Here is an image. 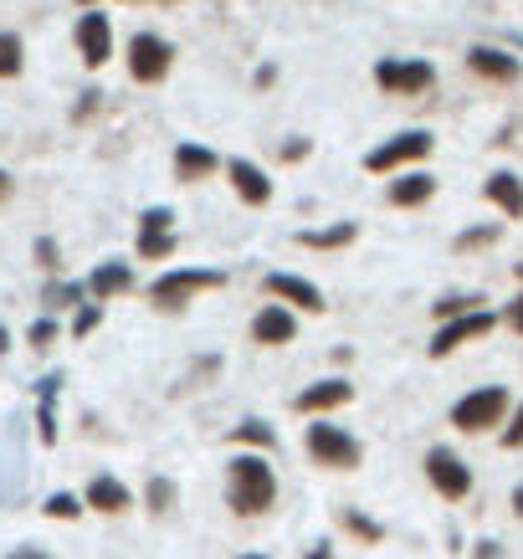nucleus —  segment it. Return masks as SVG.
<instances>
[{"mask_svg": "<svg viewBox=\"0 0 523 559\" xmlns=\"http://www.w3.org/2000/svg\"><path fill=\"white\" fill-rule=\"evenodd\" d=\"M277 503V467L262 452H237L226 462V509L237 519H262Z\"/></svg>", "mask_w": 523, "mask_h": 559, "instance_id": "1", "label": "nucleus"}, {"mask_svg": "<svg viewBox=\"0 0 523 559\" xmlns=\"http://www.w3.org/2000/svg\"><path fill=\"white\" fill-rule=\"evenodd\" d=\"M304 452L323 473H355L359 462H365V441H359L349 426H334L329 416H319V421L304 431Z\"/></svg>", "mask_w": 523, "mask_h": 559, "instance_id": "2", "label": "nucleus"}, {"mask_svg": "<svg viewBox=\"0 0 523 559\" xmlns=\"http://www.w3.org/2000/svg\"><path fill=\"white\" fill-rule=\"evenodd\" d=\"M221 283H226L221 267H165L150 283V304L165 313H180V308L201 304V293H216Z\"/></svg>", "mask_w": 523, "mask_h": 559, "instance_id": "3", "label": "nucleus"}, {"mask_svg": "<svg viewBox=\"0 0 523 559\" xmlns=\"http://www.w3.org/2000/svg\"><path fill=\"white\" fill-rule=\"evenodd\" d=\"M375 83H380V93H390V98H421V93H431V83H437V68L421 62V57H380V62H375Z\"/></svg>", "mask_w": 523, "mask_h": 559, "instance_id": "4", "label": "nucleus"}, {"mask_svg": "<svg viewBox=\"0 0 523 559\" xmlns=\"http://www.w3.org/2000/svg\"><path fill=\"white\" fill-rule=\"evenodd\" d=\"M431 144H437V139L426 134V129H405V134L385 139V144H375V150L365 154V170L370 175H401V170H411V165H421L426 154H431Z\"/></svg>", "mask_w": 523, "mask_h": 559, "instance_id": "5", "label": "nucleus"}, {"mask_svg": "<svg viewBox=\"0 0 523 559\" xmlns=\"http://www.w3.org/2000/svg\"><path fill=\"white\" fill-rule=\"evenodd\" d=\"M503 416H508V390L503 385H483L452 406V426L467 431V437H473V431H488V426H503Z\"/></svg>", "mask_w": 523, "mask_h": 559, "instance_id": "6", "label": "nucleus"}, {"mask_svg": "<svg viewBox=\"0 0 523 559\" xmlns=\"http://www.w3.org/2000/svg\"><path fill=\"white\" fill-rule=\"evenodd\" d=\"M169 62H175V47H169L165 36L139 32L134 41H129V78H134V83H144V87L165 83V78H169Z\"/></svg>", "mask_w": 523, "mask_h": 559, "instance_id": "7", "label": "nucleus"}, {"mask_svg": "<svg viewBox=\"0 0 523 559\" xmlns=\"http://www.w3.org/2000/svg\"><path fill=\"white\" fill-rule=\"evenodd\" d=\"M262 293H268L272 304L293 308V313H323V308H329L319 283H308L298 272H268V277H262Z\"/></svg>", "mask_w": 523, "mask_h": 559, "instance_id": "8", "label": "nucleus"}, {"mask_svg": "<svg viewBox=\"0 0 523 559\" xmlns=\"http://www.w3.org/2000/svg\"><path fill=\"white\" fill-rule=\"evenodd\" d=\"M426 483L447 498V503H462L467 492H473V473H467V462L447 452V447H431L426 452Z\"/></svg>", "mask_w": 523, "mask_h": 559, "instance_id": "9", "label": "nucleus"}, {"mask_svg": "<svg viewBox=\"0 0 523 559\" xmlns=\"http://www.w3.org/2000/svg\"><path fill=\"white\" fill-rule=\"evenodd\" d=\"M492 323H498V319H492L488 308H477V313H462V319H447L437 334H431V344H426V349H431V359H447V355H456L462 344L488 340Z\"/></svg>", "mask_w": 523, "mask_h": 559, "instance_id": "10", "label": "nucleus"}, {"mask_svg": "<svg viewBox=\"0 0 523 559\" xmlns=\"http://www.w3.org/2000/svg\"><path fill=\"white\" fill-rule=\"evenodd\" d=\"M349 401H355V385H349L344 374H329V380H313V385L298 390L293 411L308 416V421H319V416H329V411H344Z\"/></svg>", "mask_w": 523, "mask_h": 559, "instance_id": "11", "label": "nucleus"}, {"mask_svg": "<svg viewBox=\"0 0 523 559\" xmlns=\"http://www.w3.org/2000/svg\"><path fill=\"white\" fill-rule=\"evenodd\" d=\"M78 57H83V68H93V72L114 57V21L103 16V11H83V16H78Z\"/></svg>", "mask_w": 523, "mask_h": 559, "instance_id": "12", "label": "nucleus"}, {"mask_svg": "<svg viewBox=\"0 0 523 559\" xmlns=\"http://www.w3.org/2000/svg\"><path fill=\"white\" fill-rule=\"evenodd\" d=\"M87 304H114L123 293H134V262H119V257H103L98 267L87 272Z\"/></svg>", "mask_w": 523, "mask_h": 559, "instance_id": "13", "label": "nucleus"}, {"mask_svg": "<svg viewBox=\"0 0 523 559\" xmlns=\"http://www.w3.org/2000/svg\"><path fill=\"white\" fill-rule=\"evenodd\" d=\"M298 340V313L283 304H262L252 313V344H262V349H283V344Z\"/></svg>", "mask_w": 523, "mask_h": 559, "instance_id": "14", "label": "nucleus"}, {"mask_svg": "<svg viewBox=\"0 0 523 559\" xmlns=\"http://www.w3.org/2000/svg\"><path fill=\"white\" fill-rule=\"evenodd\" d=\"M226 180H231V190H237L241 205H252V211H262V205L272 201V175L257 165V159H226Z\"/></svg>", "mask_w": 523, "mask_h": 559, "instance_id": "15", "label": "nucleus"}, {"mask_svg": "<svg viewBox=\"0 0 523 559\" xmlns=\"http://www.w3.org/2000/svg\"><path fill=\"white\" fill-rule=\"evenodd\" d=\"M83 509L87 513H108V519H119V513L134 509V492H129V483L114 473H98L93 483L83 488Z\"/></svg>", "mask_w": 523, "mask_h": 559, "instance_id": "16", "label": "nucleus"}, {"mask_svg": "<svg viewBox=\"0 0 523 559\" xmlns=\"http://www.w3.org/2000/svg\"><path fill=\"white\" fill-rule=\"evenodd\" d=\"M216 170H221V154L211 150V144H201V139L175 144V180H180V186H201V180H211Z\"/></svg>", "mask_w": 523, "mask_h": 559, "instance_id": "17", "label": "nucleus"}, {"mask_svg": "<svg viewBox=\"0 0 523 559\" xmlns=\"http://www.w3.org/2000/svg\"><path fill=\"white\" fill-rule=\"evenodd\" d=\"M359 241V221H329V226H308L298 231V247L304 252H344Z\"/></svg>", "mask_w": 523, "mask_h": 559, "instance_id": "18", "label": "nucleus"}, {"mask_svg": "<svg viewBox=\"0 0 523 559\" xmlns=\"http://www.w3.org/2000/svg\"><path fill=\"white\" fill-rule=\"evenodd\" d=\"M390 205H401V211H416V205H426L431 195H437V180L426 170H401L395 180H390Z\"/></svg>", "mask_w": 523, "mask_h": 559, "instance_id": "19", "label": "nucleus"}, {"mask_svg": "<svg viewBox=\"0 0 523 559\" xmlns=\"http://www.w3.org/2000/svg\"><path fill=\"white\" fill-rule=\"evenodd\" d=\"M467 68L477 72V78H488V83H519V57H508V51L498 47H473L467 51Z\"/></svg>", "mask_w": 523, "mask_h": 559, "instance_id": "20", "label": "nucleus"}, {"mask_svg": "<svg viewBox=\"0 0 523 559\" xmlns=\"http://www.w3.org/2000/svg\"><path fill=\"white\" fill-rule=\"evenodd\" d=\"M226 441H231L237 452H262V457H268L272 447H277V431H272L262 416H247L241 426H231V431H226Z\"/></svg>", "mask_w": 523, "mask_h": 559, "instance_id": "21", "label": "nucleus"}, {"mask_svg": "<svg viewBox=\"0 0 523 559\" xmlns=\"http://www.w3.org/2000/svg\"><path fill=\"white\" fill-rule=\"evenodd\" d=\"M483 195H488L503 216H523V180L519 175H508V170H498V175H488V186H483Z\"/></svg>", "mask_w": 523, "mask_h": 559, "instance_id": "22", "label": "nucleus"}, {"mask_svg": "<svg viewBox=\"0 0 523 559\" xmlns=\"http://www.w3.org/2000/svg\"><path fill=\"white\" fill-rule=\"evenodd\" d=\"M57 390H62V374H47L36 395H41V411H36V426H41V447H57Z\"/></svg>", "mask_w": 523, "mask_h": 559, "instance_id": "23", "label": "nucleus"}, {"mask_svg": "<svg viewBox=\"0 0 523 559\" xmlns=\"http://www.w3.org/2000/svg\"><path fill=\"white\" fill-rule=\"evenodd\" d=\"M175 498H180V488H175V477H150V483H144V509H150L154 519L175 509Z\"/></svg>", "mask_w": 523, "mask_h": 559, "instance_id": "24", "label": "nucleus"}, {"mask_svg": "<svg viewBox=\"0 0 523 559\" xmlns=\"http://www.w3.org/2000/svg\"><path fill=\"white\" fill-rule=\"evenodd\" d=\"M134 252L144 257V262H169V257H175V231H139Z\"/></svg>", "mask_w": 523, "mask_h": 559, "instance_id": "25", "label": "nucleus"}, {"mask_svg": "<svg viewBox=\"0 0 523 559\" xmlns=\"http://www.w3.org/2000/svg\"><path fill=\"white\" fill-rule=\"evenodd\" d=\"M41 304H47V313H57V308H83L87 304V288H83V283H47Z\"/></svg>", "mask_w": 523, "mask_h": 559, "instance_id": "26", "label": "nucleus"}, {"mask_svg": "<svg viewBox=\"0 0 523 559\" xmlns=\"http://www.w3.org/2000/svg\"><path fill=\"white\" fill-rule=\"evenodd\" d=\"M338 524L349 528L359 544H380V539H385V528L375 524L370 513H359V509H338Z\"/></svg>", "mask_w": 523, "mask_h": 559, "instance_id": "27", "label": "nucleus"}, {"mask_svg": "<svg viewBox=\"0 0 523 559\" xmlns=\"http://www.w3.org/2000/svg\"><path fill=\"white\" fill-rule=\"evenodd\" d=\"M26 68V47H21L16 32H0V78H21Z\"/></svg>", "mask_w": 523, "mask_h": 559, "instance_id": "28", "label": "nucleus"}, {"mask_svg": "<svg viewBox=\"0 0 523 559\" xmlns=\"http://www.w3.org/2000/svg\"><path fill=\"white\" fill-rule=\"evenodd\" d=\"M41 513H47V519H57V524H72V519H83L87 509H83V498H78V492H51Z\"/></svg>", "mask_w": 523, "mask_h": 559, "instance_id": "29", "label": "nucleus"}, {"mask_svg": "<svg viewBox=\"0 0 523 559\" xmlns=\"http://www.w3.org/2000/svg\"><path fill=\"white\" fill-rule=\"evenodd\" d=\"M477 308H483L477 293H452V298H441L431 313H437V323H447V319H462V313H477Z\"/></svg>", "mask_w": 523, "mask_h": 559, "instance_id": "30", "label": "nucleus"}, {"mask_svg": "<svg viewBox=\"0 0 523 559\" xmlns=\"http://www.w3.org/2000/svg\"><path fill=\"white\" fill-rule=\"evenodd\" d=\"M98 323H103V304H83V308H72L68 334H72V340H87V334H93Z\"/></svg>", "mask_w": 523, "mask_h": 559, "instance_id": "31", "label": "nucleus"}, {"mask_svg": "<svg viewBox=\"0 0 523 559\" xmlns=\"http://www.w3.org/2000/svg\"><path fill=\"white\" fill-rule=\"evenodd\" d=\"M51 340H57V319H51V313L32 319V329H26V344H32V349H51Z\"/></svg>", "mask_w": 523, "mask_h": 559, "instance_id": "32", "label": "nucleus"}, {"mask_svg": "<svg viewBox=\"0 0 523 559\" xmlns=\"http://www.w3.org/2000/svg\"><path fill=\"white\" fill-rule=\"evenodd\" d=\"M32 262H36L41 272H57V267H62V252H57V241H51V237H36Z\"/></svg>", "mask_w": 523, "mask_h": 559, "instance_id": "33", "label": "nucleus"}, {"mask_svg": "<svg viewBox=\"0 0 523 559\" xmlns=\"http://www.w3.org/2000/svg\"><path fill=\"white\" fill-rule=\"evenodd\" d=\"M139 231H175V211H169V205H150V211L139 216Z\"/></svg>", "mask_w": 523, "mask_h": 559, "instance_id": "34", "label": "nucleus"}, {"mask_svg": "<svg viewBox=\"0 0 523 559\" xmlns=\"http://www.w3.org/2000/svg\"><path fill=\"white\" fill-rule=\"evenodd\" d=\"M492 237H498V226H473V231L456 237V252H477V247H488Z\"/></svg>", "mask_w": 523, "mask_h": 559, "instance_id": "35", "label": "nucleus"}, {"mask_svg": "<svg viewBox=\"0 0 523 559\" xmlns=\"http://www.w3.org/2000/svg\"><path fill=\"white\" fill-rule=\"evenodd\" d=\"M308 154H313V144H308L304 134L287 139V144H277V159H283V165H298V159H308Z\"/></svg>", "mask_w": 523, "mask_h": 559, "instance_id": "36", "label": "nucleus"}, {"mask_svg": "<svg viewBox=\"0 0 523 559\" xmlns=\"http://www.w3.org/2000/svg\"><path fill=\"white\" fill-rule=\"evenodd\" d=\"M503 447H523V406L513 411V421L503 426Z\"/></svg>", "mask_w": 523, "mask_h": 559, "instance_id": "37", "label": "nucleus"}, {"mask_svg": "<svg viewBox=\"0 0 523 559\" xmlns=\"http://www.w3.org/2000/svg\"><path fill=\"white\" fill-rule=\"evenodd\" d=\"M5 559H51V555H47V549H36V544H16Z\"/></svg>", "mask_w": 523, "mask_h": 559, "instance_id": "38", "label": "nucleus"}, {"mask_svg": "<svg viewBox=\"0 0 523 559\" xmlns=\"http://www.w3.org/2000/svg\"><path fill=\"white\" fill-rule=\"evenodd\" d=\"M304 559H334V544H329V539L308 544V549H304Z\"/></svg>", "mask_w": 523, "mask_h": 559, "instance_id": "39", "label": "nucleus"}, {"mask_svg": "<svg viewBox=\"0 0 523 559\" xmlns=\"http://www.w3.org/2000/svg\"><path fill=\"white\" fill-rule=\"evenodd\" d=\"M508 329H519V334H523V298H513V304H508Z\"/></svg>", "mask_w": 523, "mask_h": 559, "instance_id": "40", "label": "nucleus"}, {"mask_svg": "<svg viewBox=\"0 0 523 559\" xmlns=\"http://www.w3.org/2000/svg\"><path fill=\"white\" fill-rule=\"evenodd\" d=\"M477 559H498V544H477Z\"/></svg>", "mask_w": 523, "mask_h": 559, "instance_id": "41", "label": "nucleus"}, {"mask_svg": "<svg viewBox=\"0 0 523 559\" xmlns=\"http://www.w3.org/2000/svg\"><path fill=\"white\" fill-rule=\"evenodd\" d=\"M5 195H11V175L0 170V205H5Z\"/></svg>", "mask_w": 523, "mask_h": 559, "instance_id": "42", "label": "nucleus"}, {"mask_svg": "<svg viewBox=\"0 0 523 559\" xmlns=\"http://www.w3.org/2000/svg\"><path fill=\"white\" fill-rule=\"evenodd\" d=\"M513 513H519V519H523V483H519V488H513Z\"/></svg>", "mask_w": 523, "mask_h": 559, "instance_id": "43", "label": "nucleus"}, {"mask_svg": "<svg viewBox=\"0 0 523 559\" xmlns=\"http://www.w3.org/2000/svg\"><path fill=\"white\" fill-rule=\"evenodd\" d=\"M5 349H11V329L0 323V355H5Z\"/></svg>", "mask_w": 523, "mask_h": 559, "instance_id": "44", "label": "nucleus"}, {"mask_svg": "<svg viewBox=\"0 0 523 559\" xmlns=\"http://www.w3.org/2000/svg\"><path fill=\"white\" fill-rule=\"evenodd\" d=\"M144 5H169V0H144Z\"/></svg>", "mask_w": 523, "mask_h": 559, "instance_id": "45", "label": "nucleus"}, {"mask_svg": "<svg viewBox=\"0 0 523 559\" xmlns=\"http://www.w3.org/2000/svg\"><path fill=\"white\" fill-rule=\"evenodd\" d=\"M237 559H268V555H237Z\"/></svg>", "mask_w": 523, "mask_h": 559, "instance_id": "46", "label": "nucleus"}, {"mask_svg": "<svg viewBox=\"0 0 523 559\" xmlns=\"http://www.w3.org/2000/svg\"><path fill=\"white\" fill-rule=\"evenodd\" d=\"M519 277H523V262H519Z\"/></svg>", "mask_w": 523, "mask_h": 559, "instance_id": "47", "label": "nucleus"}]
</instances>
